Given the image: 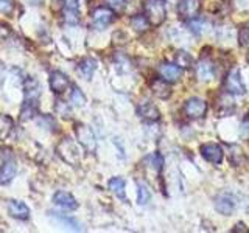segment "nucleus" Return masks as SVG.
I'll return each mask as SVG.
<instances>
[{"label": "nucleus", "instance_id": "f257e3e1", "mask_svg": "<svg viewBox=\"0 0 249 233\" xmlns=\"http://www.w3.org/2000/svg\"><path fill=\"white\" fill-rule=\"evenodd\" d=\"M145 16L150 25L153 27H159L165 22L167 17V6L163 0H145L143 5Z\"/></svg>", "mask_w": 249, "mask_h": 233}, {"label": "nucleus", "instance_id": "f03ea898", "mask_svg": "<svg viewBox=\"0 0 249 233\" xmlns=\"http://www.w3.org/2000/svg\"><path fill=\"white\" fill-rule=\"evenodd\" d=\"M58 152L70 165H76L80 162V150L72 138H64L58 146Z\"/></svg>", "mask_w": 249, "mask_h": 233}, {"label": "nucleus", "instance_id": "7ed1b4c3", "mask_svg": "<svg viewBox=\"0 0 249 233\" xmlns=\"http://www.w3.org/2000/svg\"><path fill=\"white\" fill-rule=\"evenodd\" d=\"M114 11L107 6H100L92 13V27L95 30H105L114 20Z\"/></svg>", "mask_w": 249, "mask_h": 233}, {"label": "nucleus", "instance_id": "20e7f679", "mask_svg": "<svg viewBox=\"0 0 249 233\" xmlns=\"http://www.w3.org/2000/svg\"><path fill=\"white\" fill-rule=\"evenodd\" d=\"M224 89L228 93H233V95H245L246 93L245 84L241 81L238 68H232L228 73V76H226V80H224Z\"/></svg>", "mask_w": 249, "mask_h": 233}, {"label": "nucleus", "instance_id": "39448f33", "mask_svg": "<svg viewBox=\"0 0 249 233\" xmlns=\"http://www.w3.org/2000/svg\"><path fill=\"white\" fill-rule=\"evenodd\" d=\"M75 132H76L78 142L84 146L86 151L93 152L97 150V140H95V135H93V132L90 131V128L84 126V124H78Z\"/></svg>", "mask_w": 249, "mask_h": 233}, {"label": "nucleus", "instance_id": "423d86ee", "mask_svg": "<svg viewBox=\"0 0 249 233\" xmlns=\"http://www.w3.org/2000/svg\"><path fill=\"white\" fill-rule=\"evenodd\" d=\"M201 10L199 0H179L178 3V13L184 19H195Z\"/></svg>", "mask_w": 249, "mask_h": 233}, {"label": "nucleus", "instance_id": "0eeeda50", "mask_svg": "<svg viewBox=\"0 0 249 233\" xmlns=\"http://www.w3.org/2000/svg\"><path fill=\"white\" fill-rule=\"evenodd\" d=\"M185 114L190 116V118H201L204 116L207 112V103L201 98H190L185 103Z\"/></svg>", "mask_w": 249, "mask_h": 233}, {"label": "nucleus", "instance_id": "6e6552de", "mask_svg": "<svg viewBox=\"0 0 249 233\" xmlns=\"http://www.w3.org/2000/svg\"><path fill=\"white\" fill-rule=\"evenodd\" d=\"M54 205H58L61 210H66V212H73L78 208V202L76 199L67 191H56L53 196Z\"/></svg>", "mask_w": 249, "mask_h": 233}, {"label": "nucleus", "instance_id": "1a4fd4ad", "mask_svg": "<svg viewBox=\"0 0 249 233\" xmlns=\"http://www.w3.org/2000/svg\"><path fill=\"white\" fill-rule=\"evenodd\" d=\"M215 208L218 213L221 215H232L233 210H235V199H233L231 194H218V196L215 198Z\"/></svg>", "mask_w": 249, "mask_h": 233}, {"label": "nucleus", "instance_id": "9d476101", "mask_svg": "<svg viewBox=\"0 0 249 233\" xmlns=\"http://www.w3.org/2000/svg\"><path fill=\"white\" fill-rule=\"evenodd\" d=\"M8 212H10V215L14 217V219H19V221H27L30 217L28 205H25L23 202L16 200V199H11L8 202Z\"/></svg>", "mask_w": 249, "mask_h": 233}, {"label": "nucleus", "instance_id": "9b49d317", "mask_svg": "<svg viewBox=\"0 0 249 233\" xmlns=\"http://www.w3.org/2000/svg\"><path fill=\"white\" fill-rule=\"evenodd\" d=\"M201 155L210 163H221L223 150L215 143H206L201 146Z\"/></svg>", "mask_w": 249, "mask_h": 233}, {"label": "nucleus", "instance_id": "f8f14e48", "mask_svg": "<svg viewBox=\"0 0 249 233\" xmlns=\"http://www.w3.org/2000/svg\"><path fill=\"white\" fill-rule=\"evenodd\" d=\"M50 89L54 92V93H62V92H66V89L69 87V78L67 75H64L62 72H58V70H54V72L50 73Z\"/></svg>", "mask_w": 249, "mask_h": 233}, {"label": "nucleus", "instance_id": "ddd939ff", "mask_svg": "<svg viewBox=\"0 0 249 233\" xmlns=\"http://www.w3.org/2000/svg\"><path fill=\"white\" fill-rule=\"evenodd\" d=\"M18 173V165L14 160H5L0 166V185H8Z\"/></svg>", "mask_w": 249, "mask_h": 233}, {"label": "nucleus", "instance_id": "4468645a", "mask_svg": "<svg viewBox=\"0 0 249 233\" xmlns=\"http://www.w3.org/2000/svg\"><path fill=\"white\" fill-rule=\"evenodd\" d=\"M159 73H160V78H163L165 81L168 83H175L178 81L179 78H181V67L176 66V64H162L159 67Z\"/></svg>", "mask_w": 249, "mask_h": 233}, {"label": "nucleus", "instance_id": "2eb2a0df", "mask_svg": "<svg viewBox=\"0 0 249 233\" xmlns=\"http://www.w3.org/2000/svg\"><path fill=\"white\" fill-rule=\"evenodd\" d=\"M64 19L67 23H78V20H80V3H78V0H66Z\"/></svg>", "mask_w": 249, "mask_h": 233}, {"label": "nucleus", "instance_id": "dca6fc26", "mask_svg": "<svg viewBox=\"0 0 249 233\" xmlns=\"http://www.w3.org/2000/svg\"><path fill=\"white\" fill-rule=\"evenodd\" d=\"M215 75V66L209 59H202L196 67V76L199 81H210Z\"/></svg>", "mask_w": 249, "mask_h": 233}, {"label": "nucleus", "instance_id": "f3484780", "mask_svg": "<svg viewBox=\"0 0 249 233\" xmlns=\"http://www.w3.org/2000/svg\"><path fill=\"white\" fill-rule=\"evenodd\" d=\"M151 90H153V93L156 97L162 98V100H165V98H168L171 95V89L168 85V81H165L163 78H158V80L153 81Z\"/></svg>", "mask_w": 249, "mask_h": 233}, {"label": "nucleus", "instance_id": "a211bd4d", "mask_svg": "<svg viewBox=\"0 0 249 233\" xmlns=\"http://www.w3.org/2000/svg\"><path fill=\"white\" fill-rule=\"evenodd\" d=\"M14 129V121L11 116L5 114H0V140H5L13 134Z\"/></svg>", "mask_w": 249, "mask_h": 233}, {"label": "nucleus", "instance_id": "6ab92c4d", "mask_svg": "<svg viewBox=\"0 0 249 233\" xmlns=\"http://www.w3.org/2000/svg\"><path fill=\"white\" fill-rule=\"evenodd\" d=\"M139 114H140V116H142V118L150 120V121H158L159 116H160L158 107L153 106L151 103H145V104L140 106L139 107Z\"/></svg>", "mask_w": 249, "mask_h": 233}, {"label": "nucleus", "instance_id": "aec40b11", "mask_svg": "<svg viewBox=\"0 0 249 233\" xmlns=\"http://www.w3.org/2000/svg\"><path fill=\"white\" fill-rule=\"evenodd\" d=\"M109 190H111L117 198L124 200V181L120 177H114L109 181Z\"/></svg>", "mask_w": 249, "mask_h": 233}, {"label": "nucleus", "instance_id": "412c9836", "mask_svg": "<svg viewBox=\"0 0 249 233\" xmlns=\"http://www.w3.org/2000/svg\"><path fill=\"white\" fill-rule=\"evenodd\" d=\"M131 27L134 28L136 31H139V33H145V31L148 30V27H150V22H148L146 16H134V17L131 19Z\"/></svg>", "mask_w": 249, "mask_h": 233}, {"label": "nucleus", "instance_id": "4be33fe9", "mask_svg": "<svg viewBox=\"0 0 249 233\" xmlns=\"http://www.w3.org/2000/svg\"><path fill=\"white\" fill-rule=\"evenodd\" d=\"M78 68H80V72L83 73L84 78H90L93 75V72H95V68H97V62L93 59H84V61L80 62Z\"/></svg>", "mask_w": 249, "mask_h": 233}, {"label": "nucleus", "instance_id": "5701e85b", "mask_svg": "<svg viewBox=\"0 0 249 233\" xmlns=\"http://www.w3.org/2000/svg\"><path fill=\"white\" fill-rule=\"evenodd\" d=\"M175 61H176V66L182 68H189L193 64V58L187 51H182V50L175 54Z\"/></svg>", "mask_w": 249, "mask_h": 233}, {"label": "nucleus", "instance_id": "b1692460", "mask_svg": "<svg viewBox=\"0 0 249 233\" xmlns=\"http://www.w3.org/2000/svg\"><path fill=\"white\" fill-rule=\"evenodd\" d=\"M137 185H139V204L145 205L148 204V200L151 198V191L143 182H137Z\"/></svg>", "mask_w": 249, "mask_h": 233}, {"label": "nucleus", "instance_id": "393cba45", "mask_svg": "<svg viewBox=\"0 0 249 233\" xmlns=\"http://www.w3.org/2000/svg\"><path fill=\"white\" fill-rule=\"evenodd\" d=\"M70 101L75 104V106H83L86 103V98L83 95V92L78 89V87H73L72 90V95H70Z\"/></svg>", "mask_w": 249, "mask_h": 233}, {"label": "nucleus", "instance_id": "a878e982", "mask_svg": "<svg viewBox=\"0 0 249 233\" xmlns=\"http://www.w3.org/2000/svg\"><path fill=\"white\" fill-rule=\"evenodd\" d=\"M238 42L241 47H245V49H249V27H245L240 30L238 33Z\"/></svg>", "mask_w": 249, "mask_h": 233}, {"label": "nucleus", "instance_id": "bb28decb", "mask_svg": "<svg viewBox=\"0 0 249 233\" xmlns=\"http://www.w3.org/2000/svg\"><path fill=\"white\" fill-rule=\"evenodd\" d=\"M13 0H0V13L3 14H10L13 11Z\"/></svg>", "mask_w": 249, "mask_h": 233}, {"label": "nucleus", "instance_id": "cd10ccee", "mask_svg": "<svg viewBox=\"0 0 249 233\" xmlns=\"http://www.w3.org/2000/svg\"><path fill=\"white\" fill-rule=\"evenodd\" d=\"M232 232H233V233H237V232L246 233V232H248V229H245V225H243V224H237V225H235V229H233Z\"/></svg>", "mask_w": 249, "mask_h": 233}, {"label": "nucleus", "instance_id": "c85d7f7f", "mask_svg": "<svg viewBox=\"0 0 249 233\" xmlns=\"http://www.w3.org/2000/svg\"><path fill=\"white\" fill-rule=\"evenodd\" d=\"M109 3L112 6H122L123 5V0H109Z\"/></svg>", "mask_w": 249, "mask_h": 233}, {"label": "nucleus", "instance_id": "c756f323", "mask_svg": "<svg viewBox=\"0 0 249 233\" xmlns=\"http://www.w3.org/2000/svg\"><path fill=\"white\" fill-rule=\"evenodd\" d=\"M28 3H31V5H41L44 0H27Z\"/></svg>", "mask_w": 249, "mask_h": 233}, {"label": "nucleus", "instance_id": "7c9ffc66", "mask_svg": "<svg viewBox=\"0 0 249 233\" xmlns=\"http://www.w3.org/2000/svg\"><path fill=\"white\" fill-rule=\"evenodd\" d=\"M248 120H249V112H248Z\"/></svg>", "mask_w": 249, "mask_h": 233}, {"label": "nucleus", "instance_id": "2f4dec72", "mask_svg": "<svg viewBox=\"0 0 249 233\" xmlns=\"http://www.w3.org/2000/svg\"><path fill=\"white\" fill-rule=\"evenodd\" d=\"M0 83H2V78H0Z\"/></svg>", "mask_w": 249, "mask_h": 233}]
</instances>
